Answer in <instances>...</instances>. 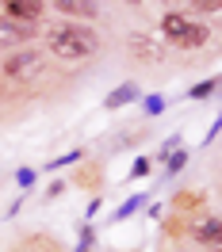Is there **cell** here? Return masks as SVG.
<instances>
[{"instance_id":"cell-2","label":"cell","mask_w":222,"mask_h":252,"mask_svg":"<svg viewBox=\"0 0 222 252\" xmlns=\"http://www.w3.org/2000/svg\"><path fill=\"white\" fill-rule=\"evenodd\" d=\"M38 73H42V50H19L4 62V77L27 80V77H38Z\"/></svg>"},{"instance_id":"cell-16","label":"cell","mask_w":222,"mask_h":252,"mask_svg":"<svg viewBox=\"0 0 222 252\" xmlns=\"http://www.w3.org/2000/svg\"><path fill=\"white\" fill-rule=\"evenodd\" d=\"M80 157V153H77V149H73V153H65V157H58V160H54V164H50V168H65V164H73V160H77Z\"/></svg>"},{"instance_id":"cell-12","label":"cell","mask_w":222,"mask_h":252,"mask_svg":"<svg viewBox=\"0 0 222 252\" xmlns=\"http://www.w3.org/2000/svg\"><path fill=\"white\" fill-rule=\"evenodd\" d=\"M142 199H146V195H134L130 203H123V206H119V210H115V218H127V214H134V210L142 206Z\"/></svg>"},{"instance_id":"cell-1","label":"cell","mask_w":222,"mask_h":252,"mask_svg":"<svg viewBox=\"0 0 222 252\" xmlns=\"http://www.w3.org/2000/svg\"><path fill=\"white\" fill-rule=\"evenodd\" d=\"M46 46L65 62H80V58H92L100 50V34L92 27H84V23H58L46 34Z\"/></svg>"},{"instance_id":"cell-11","label":"cell","mask_w":222,"mask_h":252,"mask_svg":"<svg viewBox=\"0 0 222 252\" xmlns=\"http://www.w3.org/2000/svg\"><path fill=\"white\" fill-rule=\"evenodd\" d=\"M184 160H188V153H184V149H173V153H169V168H165V172H169V176L180 172V168H184Z\"/></svg>"},{"instance_id":"cell-15","label":"cell","mask_w":222,"mask_h":252,"mask_svg":"<svg viewBox=\"0 0 222 252\" xmlns=\"http://www.w3.org/2000/svg\"><path fill=\"white\" fill-rule=\"evenodd\" d=\"M16 180H19V188H31V184H35V172H31V168H19Z\"/></svg>"},{"instance_id":"cell-17","label":"cell","mask_w":222,"mask_h":252,"mask_svg":"<svg viewBox=\"0 0 222 252\" xmlns=\"http://www.w3.org/2000/svg\"><path fill=\"white\" fill-rule=\"evenodd\" d=\"M146 172H149V160L138 157V160H134V176H146Z\"/></svg>"},{"instance_id":"cell-8","label":"cell","mask_w":222,"mask_h":252,"mask_svg":"<svg viewBox=\"0 0 222 252\" xmlns=\"http://www.w3.org/2000/svg\"><path fill=\"white\" fill-rule=\"evenodd\" d=\"M130 50L142 58V62H157V58H165V50H157L146 34H138V38H130Z\"/></svg>"},{"instance_id":"cell-5","label":"cell","mask_w":222,"mask_h":252,"mask_svg":"<svg viewBox=\"0 0 222 252\" xmlns=\"http://www.w3.org/2000/svg\"><path fill=\"white\" fill-rule=\"evenodd\" d=\"M191 19L180 16V12H165V19H161V31H165V38H173V42H180L184 34H188Z\"/></svg>"},{"instance_id":"cell-7","label":"cell","mask_w":222,"mask_h":252,"mask_svg":"<svg viewBox=\"0 0 222 252\" xmlns=\"http://www.w3.org/2000/svg\"><path fill=\"white\" fill-rule=\"evenodd\" d=\"M54 8L65 16H100V4H92V0H58Z\"/></svg>"},{"instance_id":"cell-14","label":"cell","mask_w":222,"mask_h":252,"mask_svg":"<svg viewBox=\"0 0 222 252\" xmlns=\"http://www.w3.org/2000/svg\"><path fill=\"white\" fill-rule=\"evenodd\" d=\"M211 92H215V80H203V84H195V88H191V99H203V95H211Z\"/></svg>"},{"instance_id":"cell-9","label":"cell","mask_w":222,"mask_h":252,"mask_svg":"<svg viewBox=\"0 0 222 252\" xmlns=\"http://www.w3.org/2000/svg\"><path fill=\"white\" fill-rule=\"evenodd\" d=\"M130 99H138V88H134V84H119V88L104 99V107L115 111V107H123V103H130Z\"/></svg>"},{"instance_id":"cell-3","label":"cell","mask_w":222,"mask_h":252,"mask_svg":"<svg viewBox=\"0 0 222 252\" xmlns=\"http://www.w3.org/2000/svg\"><path fill=\"white\" fill-rule=\"evenodd\" d=\"M35 31H38V23H19V19L0 16V46H23L35 38Z\"/></svg>"},{"instance_id":"cell-6","label":"cell","mask_w":222,"mask_h":252,"mask_svg":"<svg viewBox=\"0 0 222 252\" xmlns=\"http://www.w3.org/2000/svg\"><path fill=\"white\" fill-rule=\"evenodd\" d=\"M195 241H199V245H207V249H219V245H222V225H219V218L195 225Z\"/></svg>"},{"instance_id":"cell-10","label":"cell","mask_w":222,"mask_h":252,"mask_svg":"<svg viewBox=\"0 0 222 252\" xmlns=\"http://www.w3.org/2000/svg\"><path fill=\"white\" fill-rule=\"evenodd\" d=\"M203 42H207V27H199V23H191V27H188V34H184V38H180L176 46H184V50H199Z\"/></svg>"},{"instance_id":"cell-4","label":"cell","mask_w":222,"mask_h":252,"mask_svg":"<svg viewBox=\"0 0 222 252\" xmlns=\"http://www.w3.org/2000/svg\"><path fill=\"white\" fill-rule=\"evenodd\" d=\"M4 16L19 19V23H35V19L42 16V4H38V0H8V4H4Z\"/></svg>"},{"instance_id":"cell-13","label":"cell","mask_w":222,"mask_h":252,"mask_svg":"<svg viewBox=\"0 0 222 252\" xmlns=\"http://www.w3.org/2000/svg\"><path fill=\"white\" fill-rule=\"evenodd\" d=\"M165 111V99L161 95H146V115H161Z\"/></svg>"}]
</instances>
